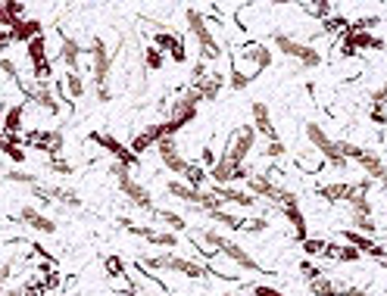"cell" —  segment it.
<instances>
[{
    "instance_id": "6da1fadb",
    "label": "cell",
    "mask_w": 387,
    "mask_h": 296,
    "mask_svg": "<svg viewBox=\"0 0 387 296\" xmlns=\"http://www.w3.org/2000/svg\"><path fill=\"white\" fill-rule=\"evenodd\" d=\"M141 269H153V271H172V274H185V278H207L213 274V265L209 262H197V259H185L175 256V252H156V256H144Z\"/></svg>"
},
{
    "instance_id": "7a4b0ae2",
    "label": "cell",
    "mask_w": 387,
    "mask_h": 296,
    "mask_svg": "<svg viewBox=\"0 0 387 296\" xmlns=\"http://www.w3.org/2000/svg\"><path fill=\"white\" fill-rule=\"evenodd\" d=\"M303 134H306L309 147L316 150L319 160H322L325 165H331L334 172H347V169H350V160L338 150V141H334V137L328 134L325 128L319 125V122H306V125H303Z\"/></svg>"
},
{
    "instance_id": "3957f363",
    "label": "cell",
    "mask_w": 387,
    "mask_h": 296,
    "mask_svg": "<svg viewBox=\"0 0 387 296\" xmlns=\"http://www.w3.org/2000/svg\"><path fill=\"white\" fill-rule=\"evenodd\" d=\"M109 175H113L116 181H119V193L128 200L131 206H135V209H141V212H147V215H153V209H156V206H153L150 191H147V187H144L141 181H137L135 175H131V169H128V165L113 162V165H109Z\"/></svg>"
},
{
    "instance_id": "277c9868",
    "label": "cell",
    "mask_w": 387,
    "mask_h": 296,
    "mask_svg": "<svg viewBox=\"0 0 387 296\" xmlns=\"http://www.w3.org/2000/svg\"><path fill=\"white\" fill-rule=\"evenodd\" d=\"M185 22H188V32L194 34L197 47H200V60L203 63L219 60V56H222V47H219V38L213 34V28H209V19L203 16L200 10L188 6V10H185Z\"/></svg>"
},
{
    "instance_id": "5b68a950",
    "label": "cell",
    "mask_w": 387,
    "mask_h": 296,
    "mask_svg": "<svg viewBox=\"0 0 387 296\" xmlns=\"http://www.w3.org/2000/svg\"><path fill=\"white\" fill-rule=\"evenodd\" d=\"M244 191H247V193H253L257 200H269V203H275L278 209H281V206H288V203H297L294 193H290L288 187L275 184L269 172H253V175L244 181Z\"/></svg>"
},
{
    "instance_id": "8992f818",
    "label": "cell",
    "mask_w": 387,
    "mask_h": 296,
    "mask_svg": "<svg viewBox=\"0 0 387 296\" xmlns=\"http://www.w3.org/2000/svg\"><path fill=\"white\" fill-rule=\"evenodd\" d=\"M253 147H257V131H253V125H240L238 131L228 137V143H225L222 153L228 156L235 169H240V165L247 162V156L253 153Z\"/></svg>"
},
{
    "instance_id": "52a82bcc",
    "label": "cell",
    "mask_w": 387,
    "mask_h": 296,
    "mask_svg": "<svg viewBox=\"0 0 387 296\" xmlns=\"http://www.w3.org/2000/svg\"><path fill=\"white\" fill-rule=\"evenodd\" d=\"M85 53L91 56V72H94V88L100 84H109V72H113V53L104 44V38H94L91 44L85 47Z\"/></svg>"
},
{
    "instance_id": "ba28073f",
    "label": "cell",
    "mask_w": 387,
    "mask_h": 296,
    "mask_svg": "<svg viewBox=\"0 0 387 296\" xmlns=\"http://www.w3.org/2000/svg\"><path fill=\"white\" fill-rule=\"evenodd\" d=\"M32 197H38L44 200V206H50V203H56V206H63V209H78L82 206V197H78L72 187H63V184H38V187H32Z\"/></svg>"
},
{
    "instance_id": "9c48e42d",
    "label": "cell",
    "mask_w": 387,
    "mask_h": 296,
    "mask_svg": "<svg viewBox=\"0 0 387 296\" xmlns=\"http://www.w3.org/2000/svg\"><path fill=\"white\" fill-rule=\"evenodd\" d=\"M87 141L97 143V147H104L106 153L113 156V162H122V165H128V169H135V165L141 162V160H137V156L125 147V143L119 141V137L109 134V131H91V134H87Z\"/></svg>"
},
{
    "instance_id": "30bf717a",
    "label": "cell",
    "mask_w": 387,
    "mask_h": 296,
    "mask_svg": "<svg viewBox=\"0 0 387 296\" xmlns=\"http://www.w3.org/2000/svg\"><path fill=\"white\" fill-rule=\"evenodd\" d=\"M22 94H25V100L32 106H38V110H44L47 115H56L60 112V100H56V94L54 88H50V82H32V84H25L22 82Z\"/></svg>"
},
{
    "instance_id": "8fae6325",
    "label": "cell",
    "mask_w": 387,
    "mask_h": 296,
    "mask_svg": "<svg viewBox=\"0 0 387 296\" xmlns=\"http://www.w3.org/2000/svg\"><path fill=\"white\" fill-rule=\"evenodd\" d=\"M197 110H200V94H197L194 88H188L181 97H175L172 100V106H169V119L166 122H172V125H178V128H185L188 122H194L197 119Z\"/></svg>"
},
{
    "instance_id": "7c38bea8",
    "label": "cell",
    "mask_w": 387,
    "mask_h": 296,
    "mask_svg": "<svg viewBox=\"0 0 387 296\" xmlns=\"http://www.w3.org/2000/svg\"><path fill=\"white\" fill-rule=\"evenodd\" d=\"M156 156H159V165L163 169H169L172 175H178V178H185V172H188V162L185 156H181V150H178V143H175V137H163V141L156 143Z\"/></svg>"
},
{
    "instance_id": "4fadbf2b",
    "label": "cell",
    "mask_w": 387,
    "mask_h": 296,
    "mask_svg": "<svg viewBox=\"0 0 387 296\" xmlns=\"http://www.w3.org/2000/svg\"><path fill=\"white\" fill-rule=\"evenodd\" d=\"M122 228H125L128 234H135V237H144V240L153 243V247H166V250L178 247V234H172V231H156L150 225H135V221H128V219H122Z\"/></svg>"
},
{
    "instance_id": "5bb4252c",
    "label": "cell",
    "mask_w": 387,
    "mask_h": 296,
    "mask_svg": "<svg viewBox=\"0 0 387 296\" xmlns=\"http://www.w3.org/2000/svg\"><path fill=\"white\" fill-rule=\"evenodd\" d=\"M28 147L41 150V153H50V160H54V156L63 153L66 141H63L60 128H44V131H32V134H28Z\"/></svg>"
},
{
    "instance_id": "9a60e30c",
    "label": "cell",
    "mask_w": 387,
    "mask_h": 296,
    "mask_svg": "<svg viewBox=\"0 0 387 296\" xmlns=\"http://www.w3.org/2000/svg\"><path fill=\"white\" fill-rule=\"evenodd\" d=\"M238 60L250 63V78H257L259 72H266L269 66H272V47H266V44H247V47H240V53L235 56V63Z\"/></svg>"
},
{
    "instance_id": "2e32d148",
    "label": "cell",
    "mask_w": 387,
    "mask_h": 296,
    "mask_svg": "<svg viewBox=\"0 0 387 296\" xmlns=\"http://www.w3.org/2000/svg\"><path fill=\"white\" fill-rule=\"evenodd\" d=\"M344 243H350V247H356L362 252V256H371V259H387V247L384 243H378L375 237H369V234H360V231H353V228H344Z\"/></svg>"
},
{
    "instance_id": "e0dca14e",
    "label": "cell",
    "mask_w": 387,
    "mask_h": 296,
    "mask_svg": "<svg viewBox=\"0 0 387 296\" xmlns=\"http://www.w3.org/2000/svg\"><path fill=\"white\" fill-rule=\"evenodd\" d=\"M219 252H222V256H228V259L238 265L240 271H250V274H259V271H262L257 259H253L250 252H247L244 247H240V243L228 240V237H222V243H219Z\"/></svg>"
},
{
    "instance_id": "ac0fdd59",
    "label": "cell",
    "mask_w": 387,
    "mask_h": 296,
    "mask_svg": "<svg viewBox=\"0 0 387 296\" xmlns=\"http://www.w3.org/2000/svg\"><path fill=\"white\" fill-rule=\"evenodd\" d=\"M166 137V131H163V122H153V125H147L144 131H137L135 137H131V143H128V150L131 153L141 160L147 150H156V143Z\"/></svg>"
},
{
    "instance_id": "d6986e66",
    "label": "cell",
    "mask_w": 387,
    "mask_h": 296,
    "mask_svg": "<svg viewBox=\"0 0 387 296\" xmlns=\"http://www.w3.org/2000/svg\"><path fill=\"white\" fill-rule=\"evenodd\" d=\"M250 119H253V131H257V134H262L269 143L278 141V131H275V122H272V112H269V103L257 100V103L250 106Z\"/></svg>"
},
{
    "instance_id": "ffe728a7",
    "label": "cell",
    "mask_w": 387,
    "mask_h": 296,
    "mask_svg": "<svg viewBox=\"0 0 387 296\" xmlns=\"http://www.w3.org/2000/svg\"><path fill=\"white\" fill-rule=\"evenodd\" d=\"M381 47H384V41L369 32H350L347 28V32L340 34V50H344V53H353V50H381Z\"/></svg>"
},
{
    "instance_id": "44dd1931",
    "label": "cell",
    "mask_w": 387,
    "mask_h": 296,
    "mask_svg": "<svg viewBox=\"0 0 387 296\" xmlns=\"http://www.w3.org/2000/svg\"><path fill=\"white\" fill-rule=\"evenodd\" d=\"M353 162L360 165L362 172H366L369 181H387V165H384V160L375 153V150H366V147H362L360 156H356Z\"/></svg>"
},
{
    "instance_id": "7402d4cb",
    "label": "cell",
    "mask_w": 387,
    "mask_h": 296,
    "mask_svg": "<svg viewBox=\"0 0 387 296\" xmlns=\"http://www.w3.org/2000/svg\"><path fill=\"white\" fill-rule=\"evenodd\" d=\"M82 53H85V47L78 44L75 38H69L66 32H60V56H56V60L66 66V72H78V66H82Z\"/></svg>"
},
{
    "instance_id": "603a6c76",
    "label": "cell",
    "mask_w": 387,
    "mask_h": 296,
    "mask_svg": "<svg viewBox=\"0 0 387 296\" xmlns=\"http://www.w3.org/2000/svg\"><path fill=\"white\" fill-rule=\"evenodd\" d=\"M19 221H25L32 231H38V234H56V221L50 219V215H44L41 209L35 206H22L19 209Z\"/></svg>"
},
{
    "instance_id": "cb8c5ba5",
    "label": "cell",
    "mask_w": 387,
    "mask_h": 296,
    "mask_svg": "<svg viewBox=\"0 0 387 296\" xmlns=\"http://www.w3.org/2000/svg\"><path fill=\"white\" fill-rule=\"evenodd\" d=\"M156 50H163V53H172L175 63H185L188 53H185V41L178 38V34H172L169 28H163V32H156Z\"/></svg>"
},
{
    "instance_id": "d4e9b609",
    "label": "cell",
    "mask_w": 387,
    "mask_h": 296,
    "mask_svg": "<svg viewBox=\"0 0 387 296\" xmlns=\"http://www.w3.org/2000/svg\"><path fill=\"white\" fill-rule=\"evenodd\" d=\"M10 34H13V44H16V41L19 44H28V41L44 34V22L41 19H19V22L10 28Z\"/></svg>"
},
{
    "instance_id": "484cf974",
    "label": "cell",
    "mask_w": 387,
    "mask_h": 296,
    "mask_svg": "<svg viewBox=\"0 0 387 296\" xmlns=\"http://www.w3.org/2000/svg\"><path fill=\"white\" fill-rule=\"evenodd\" d=\"M22 122H25V103L6 106V110H4V119H0V131H4L6 137H19Z\"/></svg>"
},
{
    "instance_id": "4316f807",
    "label": "cell",
    "mask_w": 387,
    "mask_h": 296,
    "mask_svg": "<svg viewBox=\"0 0 387 296\" xmlns=\"http://www.w3.org/2000/svg\"><path fill=\"white\" fill-rule=\"evenodd\" d=\"M272 47L278 50L281 56H288V60H300V53H303V41H297L294 34H288V32H275L272 34Z\"/></svg>"
},
{
    "instance_id": "83f0119b",
    "label": "cell",
    "mask_w": 387,
    "mask_h": 296,
    "mask_svg": "<svg viewBox=\"0 0 387 296\" xmlns=\"http://www.w3.org/2000/svg\"><path fill=\"white\" fill-rule=\"evenodd\" d=\"M316 193H319V197H322V200H328V203H347V200L356 193V184L334 181V184H322Z\"/></svg>"
},
{
    "instance_id": "f1b7e54d",
    "label": "cell",
    "mask_w": 387,
    "mask_h": 296,
    "mask_svg": "<svg viewBox=\"0 0 387 296\" xmlns=\"http://www.w3.org/2000/svg\"><path fill=\"white\" fill-rule=\"evenodd\" d=\"M222 84H225V75H222V72H209V75L203 78V82L191 84V88L200 94V100H216L219 91H222Z\"/></svg>"
},
{
    "instance_id": "f546056e",
    "label": "cell",
    "mask_w": 387,
    "mask_h": 296,
    "mask_svg": "<svg viewBox=\"0 0 387 296\" xmlns=\"http://www.w3.org/2000/svg\"><path fill=\"white\" fill-rule=\"evenodd\" d=\"M281 212H284V219L290 221V228H294L297 243H303L309 234H306V219H303V209H300V203H288V206H281Z\"/></svg>"
},
{
    "instance_id": "4dcf8cb0",
    "label": "cell",
    "mask_w": 387,
    "mask_h": 296,
    "mask_svg": "<svg viewBox=\"0 0 387 296\" xmlns=\"http://www.w3.org/2000/svg\"><path fill=\"white\" fill-rule=\"evenodd\" d=\"M203 215H209L213 221H219L222 228H228V231H244V221L247 219H240V215H231L225 206H216V209H207Z\"/></svg>"
},
{
    "instance_id": "1f68e13d",
    "label": "cell",
    "mask_w": 387,
    "mask_h": 296,
    "mask_svg": "<svg viewBox=\"0 0 387 296\" xmlns=\"http://www.w3.org/2000/svg\"><path fill=\"white\" fill-rule=\"evenodd\" d=\"M63 88H66V97H69V100H82L85 91H87L82 72H66V75H63Z\"/></svg>"
},
{
    "instance_id": "d6a6232c",
    "label": "cell",
    "mask_w": 387,
    "mask_h": 296,
    "mask_svg": "<svg viewBox=\"0 0 387 296\" xmlns=\"http://www.w3.org/2000/svg\"><path fill=\"white\" fill-rule=\"evenodd\" d=\"M153 219L163 221L166 231H172V234H181V231H188V221L181 219L178 212H169V209H153Z\"/></svg>"
},
{
    "instance_id": "836d02e7",
    "label": "cell",
    "mask_w": 387,
    "mask_h": 296,
    "mask_svg": "<svg viewBox=\"0 0 387 296\" xmlns=\"http://www.w3.org/2000/svg\"><path fill=\"white\" fill-rule=\"evenodd\" d=\"M347 206H350V215H362V219H371V197H369V193H360V191H356L353 197L347 200Z\"/></svg>"
},
{
    "instance_id": "e575fe53",
    "label": "cell",
    "mask_w": 387,
    "mask_h": 296,
    "mask_svg": "<svg viewBox=\"0 0 387 296\" xmlns=\"http://www.w3.org/2000/svg\"><path fill=\"white\" fill-rule=\"evenodd\" d=\"M338 281H331V278H316V281H309V290L316 293V296H338Z\"/></svg>"
},
{
    "instance_id": "d590c367",
    "label": "cell",
    "mask_w": 387,
    "mask_h": 296,
    "mask_svg": "<svg viewBox=\"0 0 387 296\" xmlns=\"http://www.w3.org/2000/svg\"><path fill=\"white\" fill-rule=\"evenodd\" d=\"M297 63H300L303 69H319V66H322V50L312 47V44H306L303 53H300V60H297Z\"/></svg>"
},
{
    "instance_id": "8d00e7d4",
    "label": "cell",
    "mask_w": 387,
    "mask_h": 296,
    "mask_svg": "<svg viewBox=\"0 0 387 296\" xmlns=\"http://www.w3.org/2000/svg\"><path fill=\"white\" fill-rule=\"evenodd\" d=\"M4 181H10V184H28V187H38L41 184V175H35V172H6L4 175Z\"/></svg>"
},
{
    "instance_id": "74e56055",
    "label": "cell",
    "mask_w": 387,
    "mask_h": 296,
    "mask_svg": "<svg viewBox=\"0 0 387 296\" xmlns=\"http://www.w3.org/2000/svg\"><path fill=\"white\" fill-rule=\"evenodd\" d=\"M0 75H4L6 82H13V84H19V88H22V72H19V66L10 60V56H0Z\"/></svg>"
},
{
    "instance_id": "f35d334b",
    "label": "cell",
    "mask_w": 387,
    "mask_h": 296,
    "mask_svg": "<svg viewBox=\"0 0 387 296\" xmlns=\"http://www.w3.org/2000/svg\"><path fill=\"white\" fill-rule=\"evenodd\" d=\"M181 181H188L191 187H200V191H203V184H207V172H203V165L191 162V165H188V172H185V178H181Z\"/></svg>"
},
{
    "instance_id": "ab89813d",
    "label": "cell",
    "mask_w": 387,
    "mask_h": 296,
    "mask_svg": "<svg viewBox=\"0 0 387 296\" xmlns=\"http://www.w3.org/2000/svg\"><path fill=\"white\" fill-rule=\"evenodd\" d=\"M250 82H253L250 72H240L238 66H231V69H228V84H231V91H244Z\"/></svg>"
},
{
    "instance_id": "60d3db41",
    "label": "cell",
    "mask_w": 387,
    "mask_h": 296,
    "mask_svg": "<svg viewBox=\"0 0 387 296\" xmlns=\"http://www.w3.org/2000/svg\"><path fill=\"white\" fill-rule=\"evenodd\" d=\"M163 50H156V47H144V66H147L150 72H159L163 69Z\"/></svg>"
},
{
    "instance_id": "b9f144b4",
    "label": "cell",
    "mask_w": 387,
    "mask_h": 296,
    "mask_svg": "<svg viewBox=\"0 0 387 296\" xmlns=\"http://www.w3.org/2000/svg\"><path fill=\"white\" fill-rule=\"evenodd\" d=\"M303 10L309 13V16H316L319 22H325L328 16H334V6H331V4H306Z\"/></svg>"
},
{
    "instance_id": "7bdbcfd3",
    "label": "cell",
    "mask_w": 387,
    "mask_h": 296,
    "mask_svg": "<svg viewBox=\"0 0 387 296\" xmlns=\"http://www.w3.org/2000/svg\"><path fill=\"white\" fill-rule=\"evenodd\" d=\"M325 243L328 240H319V237H306L300 247H303L306 256H325Z\"/></svg>"
},
{
    "instance_id": "ee69618b",
    "label": "cell",
    "mask_w": 387,
    "mask_h": 296,
    "mask_svg": "<svg viewBox=\"0 0 387 296\" xmlns=\"http://www.w3.org/2000/svg\"><path fill=\"white\" fill-rule=\"evenodd\" d=\"M106 274L109 278H125V262L119 256H109L106 259Z\"/></svg>"
},
{
    "instance_id": "f6af8a7d",
    "label": "cell",
    "mask_w": 387,
    "mask_h": 296,
    "mask_svg": "<svg viewBox=\"0 0 387 296\" xmlns=\"http://www.w3.org/2000/svg\"><path fill=\"white\" fill-rule=\"evenodd\" d=\"M381 19L378 16H362V19H356L353 25H350V32H369V28H375Z\"/></svg>"
},
{
    "instance_id": "bcb514c9",
    "label": "cell",
    "mask_w": 387,
    "mask_h": 296,
    "mask_svg": "<svg viewBox=\"0 0 387 296\" xmlns=\"http://www.w3.org/2000/svg\"><path fill=\"white\" fill-rule=\"evenodd\" d=\"M322 25H325V32H340V34L347 32V19L344 16H328Z\"/></svg>"
},
{
    "instance_id": "7dc6e473",
    "label": "cell",
    "mask_w": 387,
    "mask_h": 296,
    "mask_svg": "<svg viewBox=\"0 0 387 296\" xmlns=\"http://www.w3.org/2000/svg\"><path fill=\"white\" fill-rule=\"evenodd\" d=\"M369 100H371V106H387V82L381 84V88H375L369 94Z\"/></svg>"
},
{
    "instance_id": "c3c4849f",
    "label": "cell",
    "mask_w": 387,
    "mask_h": 296,
    "mask_svg": "<svg viewBox=\"0 0 387 296\" xmlns=\"http://www.w3.org/2000/svg\"><path fill=\"white\" fill-rule=\"evenodd\" d=\"M340 284V281H338ZM338 296H371L369 290H362V287H350V284H340L338 287Z\"/></svg>"
},
{
    "instance_id": "681fc988",
    "label": "cell",
    "mask_w": 387,
    "mask_h": 296,
    "mask_svg": "<svg viewBox=\"0 0 387 296\" xmlns=\"http://www.w3.org/2000/svg\"><path fill=\"white\" fill-rule=\"evenodd\" d=\"M250 293H253V296H284L281 290H275V287H269V284H253Z\"/></svg>"
},
{
    "instance_id": "f907efd6",
    "label": "cell",
    "mask_w": 387,
    "mask_h": 296,
    "mask_svg": "<svg viewBox=\"0 0 387 296\" xmlns=\"http://www.w3.org/2000/svg\"><path fill=\"white\" fill-rule=\"evenodd\" d=\"M269 221L266 219H247L244 221V231H250V234H259V231H266Z\"/></svg>"
},
{
    "instance_id": "816d5d0a",
    "label": "cell",
    "mask_w": 387,
    "mask_h": 296,
    "mask_svg": "<svg viewBox=\"0 0 387 296\" xmlns=\"http://www.w3.org/2000/svg\"><path fill=\"white\" fill-rule=\"evenodd\" d=\"M281 156H284V143L281 141H272L266 147V160H281Z\"/></svg>"
},
{
    "instance_id": "f5cc1de1",
    "label": "cell",
    "mask_w": 387,
    "mask_h": 296,
    "mask_svg": "<svg viewBox=\"0 0 387 296\" xmlns=\"http://www.w3.org/2000/svg\"><path fill=\"white\" fill-rule=\"evenodd\" d=\"M94 97H97V103H109V100H113V88L100 84V88H94Z\"/></svg>"
},
{
    "instance_id": "db71d44e",
    "label": "cell",
    "mask_w": 387,
    "mask_h": 296,
    "mask_svg": "<svg viewBox=\"0 0 387 296\" xmlns=\"http://www.w3.org/2000/svg\"><path fill=\"white\" fill-rule=\"evenodd\" d=\"M300 271H303V278H306V281H316V278H322V271H319V265H312V262H303V265H300Z\"/></svg>"
},
{
    "instance_id": "11a10c76",
    "label": "cell",
    "mask_w": 387,
    "mask_h": 296,
    "mask_svg": "<svg viewBox=\"0 0 387 296\" xmlns=\"http://www.w3.org/2000/svg\"><path fill=\"white\" fill-rule=\"evenodd\" d=\"M50 169L60 172V175H66V172H72V165H69V162H63L60 156H54V160H50Z\"/></svg>"
},
{
    "instance_id": "9f6ffc18",
    "label": "cell",
    "mask_w": 387,
    "mask_h": 296,
    "mask_svg": "<svg viewBox=\"0 0 387 296\" xmlns=\"http://www.w3.org/2000/svg\"><path fill=\"white\" fill-rule=\"evenodd\" d=\"M10 44H13V34L6 32V28H0V56L6 53V47H10Z\"/></svg>"
},
{
    "instance_id": "6f0895ef",
    "label": "cell",
    "mask_w": 387,
    "mask_h": 296,
    "mask_svg": "<svg viewBox=\"0 0 387 296\" xmlns=\"http://www.w3.org/2000/svg\"><path fill=\"white\" fill-rule=\"evenodd\" d=\"M216 160H219V156L213 153V150H209V147H203V153H200V162H203V165H209V169H213V165H216Z\"/></svg>"
},
{
    "instance_id": "680465c9",
    "label": "cell",
    "mask_w": 387,
    "mask_h": 296,
    "mask_svg": "<svg viewBox=\"0 0 387 296\" xmlns=\"http://www.w3.org/2000/svg\"><path fill=\"white\" fill-rule=\"evenodd\" d=\"M371 122H387V106H375V110H371Z\"/></svg>"
},
{
    "instance_id": "91938a15",
    "label": "cell",
    "mask_w": 387,
    "mask_h": 296,
    "mask_svg": "<svg viewBox=\"0 0 387 296\" xmlns=\"http://www.w3.org/2000/svg\"><path fill=\"white\" fill-rule=\"evenodd\" d=\"M0 296H25V290H22V287H6Z\"/></svg>"
},
{
    "instance_id": "94428289",
    "label": "cell",
    "mask_w": 387,
    "mask_h": 296,
    "mask_svg": "<svg viewBox=\"0 0 387 296\" xmlns=\"http://www.w3.org/2000/svg\"><path fill=\"white\" fill-rule=\"evenodd\" d=\"M119 296H137V293H135V290H131V287H128V290H122Z\"/></svg>"
},
{
    "instance_id": "6125c7cd",
    "label": "cell",
    "mask_w": 387,
    "mask_h": 296,
    "mask_svg": "<svg viewBox=\"0 0 387 296\" xmlns=\"http://www.w3.org/2000/svg\"><path fill=\"white\" fill-rule=\"evenodd\" d=\"M381 265H384V269H387V259H381Z\"/></svg>"
}]
</instances>
